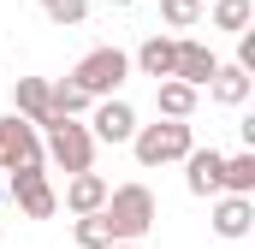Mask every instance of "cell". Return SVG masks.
Wrapping results in <instances>:
<instances>
[{"label": "cell", "instance_id": "cell-18", "mask_svg": "<svg viewBox=\"0 0 255 249\" xmlns=\"http://www.w3.org/2000/svg\"><path fill=\"white\" fill-rule=\"evenodd\" d=\"M250 18H255V0H214V30H250Z\"/></svg>", "mask_w": 255, "mask_h": 249}, {"label": "cell", "instance_id": "cell-20", "mask_svg": "<svg viewBox=\"0 0 255 249\" xmlns=\"http://www.w3.org/2000/svg\"><path fill=\"white\" fill-rule=\"evenodd\" d=\"M160 18L172 30H196L202 24V0H160Z\"/></svg>", "mask_w": 255, "mask_h": 249}, {"label": "cell", "instance_id": "cell-1", "mask_svg": "<svg viewBox=\"0 0 255 249\" xmlns=\"http://www.w3.org/2000/svg\"><path fill=\"white\" fill-rule=\"evenodd\" d=\"M101 214H107V226H113V244H119V238H125V244H142L148 226H154V190L148 184H119V190H107Z\"/></svg>", "mask_w": 255, "mask_h": 249}, {"label": "cell", "instance_id": "cell-6", "mask_svg": "<svg viewBox=\"0 0 255 249\" xmlns=\"http://www.w3.org/2000/svg\"><path fill=\"white\" fill-rule=\"evenodd\" d=\"M12 202H18L24 220H54V214H60V190L48 184L42 166H18V172H12Z\"/></svg>", "mask_w": 255, "mask_h": 249}, {"label": "cell", "instance_id": "cell-10", "mask_svg": "<svg viewBox=\"0 0 255 249\" xmlns=\"http://www.w3.org/2000/svg\"><path fill=\"white\" fill-rule=\"evenodd\" d=\"M220 172H226V154L220 148H190L184 154V184H190V196H220Z\"/></svg>", "mask_w": 255, "mask_h": 249}, {"label": "cell", "instance_id": "cell-15", "mask_svg": "<svg viewBox=\"0 0 255 249\" xmlns=\"http://www.w3.org/2000/svg\"><path fill=\"white\" fill-rule=\"evenodd\" d=\"M172 54H178V36H148V42H142V48H136V71H142V77H154V83H160V77H172Z\"/></svg>", "mask_w": 255, "mask_h": 249}, {"label": "cell", "instance_id": "cell-24", "mask_svg": "<svg viewBox=\"0 0 255 249\" xmlns=\"http://www.w3.org/2000/svg\"><path fill=\"white\" fill-rule=\"evenodd\" d=\"M42 6H48V0H42Z\"/></svg>", "mask_w": 255, "mask_h": 249}, {"label": "cell", "instance_id": "cell-21", "mask_svg": "<svg viewBox=\"0 0 255 249\" xmlns=\"http://www.w3.org/2000/svg\"><path fill=\"white\" fill-rule=\"evenodd\" d=\"M42 12H48V24L71 30V24H83V18H89V0H48Z\"/></svg>", "mask_w": 255, "mask_h": 249}, {"label": "cell", "instance_id": "cell-3", "mask_svg": "<svg viewBox=\"0 0 255 249\" xmlns=\"http://www.w3.org/2000/svg\"><path fill=\"white\" fill-rule=\"evenodd\" d=\"M42 160H54V166H65V172L95 166V136H89V124L48 119V124H42Z\"/></svg>", "mask_w": 255, "mask_h": 249}, {"label": "cell", "instance_id": "cell-17", "mask_svg": "<svg viewBox=\"0 0 255 249\" xmlns=\"http://www.w3.org/2000/svg\"><path fill=\"white\" fill-rule=\"evenodd\" d=\"M48 107H54V119H77V113H89L95 101H89L71 77H60V83H48Z\"/></svg>", "mask_w": 255, "mask_h": 249}, {"label": "cell", "instance_id": "cell-19", "mask_svg": "<svg viewBox=\"0 0 255 249\" xmlns=\"http://www.w3.org/2000/svg\"><path fill=\"white\" fill-rule=\"evenodd\" d=\"M113 244V226H107V214L95 208V214H77V249H107Z\"/></svg>", "mask_w": 255, "mask_h": 249}, {"label": "cell", "instance_id": "cell-11", "mask_svg": "<svg viewBox=\"0 0 255 249\" xmlns=\"http://www.w3.org/2000/svg\"><path fill=\"white\" fill-rule=\"evenodd\" d=\"M71 214H95L101 202H107V178L95 172V166H83V172H71L65 178V196H60Z\"/></svg>", "mask_w": 255, "mask_h": 249}, {"label": "cell", "instance_id": "cell-7", "mask_svg": "<svg viewBox=\"0 0 255 249\" xmlns=\"http://www.w3.org/2000/svg\"><path fill=\"white\" fill-rule=\"evenodd\" d=\"M208 226H214V238H226V244L250 238V232H255V196H232V190H220Z\"/></svg>", "mask_w": 255, "mask_h": 249}, {"label": "cell", "instance_id": "cell-13", "mask_svg": "<svg viewBox=\"0 0 255 249\" xmlns=\"http://www.w3.org/2000/svg\"><path fill=\"white\" fill-rule=\"evenodd\" d=\"M12 113H24L36 130L54 119V107H48V77H18V83H12Z\"/></svg>", "mask_w": 255, "mask_h": 249}, {"label": "cell", "instance_id": "cell-5", "mask_svg": "<svg viewBox=\"0 0 255 249\" xmlns=\"http://www.w3.org/2000/svg\"><path fill=\"white\" fill-rule=\"evenodd\" d=\"M18 166H42V130L24 113H6L0 119V172H18Z\"/></svg>", "mask_w": 255, "mask_h": 249}, {"label": "cell", "instance_id": "cell-12", "mask_svg": "<svg viewBox=\"0 0 255 249\" xmlns=\"http://www.w3.org/2000/svg\"><path fill=\"white\" fill-rule=\"evenodd\" d=\"M250 89H255V77H250L238 60H232V65H214V77H208V95H214L220 107H244Z\"/></svg>", "mask_w": 255, "mask_h": 249}, {"label": "cell", "instance_id": "cell-16", "mask_svg": "<svg viewBox=\"0 0 255 249\" xmlns=\"http://www.w3.org/2000/svg\"><path fill=\"white\" fill-rule=\"evenodd\" d=\"M220 190H232V196H255V148H244V154H226Z\"/></svg>", "mask_w": 255, "mask_h": 249}, {"label": "cell", "instance_id": "cell-8", "mask_svg": "<svg viewBox=\"0 0 255 249\" xmlns=\"http://www.w3.org/2000/svg\"><path fill=\"white\" fill-rule=\"evenodd\" d=\"M130 130H136V107L119 101V95H101L95 101V119H89V136L95 142H130Z\"/></svg>", "mask_w": 255, "mask_h": 249}, {"label": "cell", "instance_id": "cell-14", "mask_svg": "<svg viewBox=\"0 0 255 249\" xmlns=\"http://www.w3.org/2000/svg\"><path fill=\"white\" fill-rule=\"evenodd\" d=\"M196 101H202V89L178 83V77H160V83H154V107H160V119H190Z\"/></svg>", "mask_w": 255, "mask_h": 249}, {"label": "cell", "instance_id": "cell-9", "mask_svg": "<svg viewBox=\"0 0 255 249\" xmlns=\"http://www.w3.org/2000/svg\"><path fill=\"white\" fill-rule=\"evenodd\" d=\"M214 48L208 42H196V36H178V54H172V77L178 83H190V89H208V77H214Z\"/></svg>", "mask_w": 255, "mask_h": 249}, {"label": "cell", "instance_id": "cell-4", "mask_svg": "<svg viewBox=\"0 0 255 249\" xmlns=\"http://www.w3.org/2000/svg\"><path fill=\"white\" fill-rule=\"evenodd\" d=\"M130 77V54L119 48H95V54H83V60L71 65V83L89 95V101H101V95H119V83Z\"/></svg>", "mask_w": 255, "mask_h": 249}, {"label": "cell", "instance_id": "cell-23", "mask_svg": "<svg viewBox=\"0 0 255 249\" xmlns=\"http://www.w3.org/2000/svg\"><path fill=\"white\" fill-rule=\"evenodd\" d=\"M107 249H136V244H125V238H119V244H107Z\"/></svg>", "mask_w": 255, "mask_h": 249}, {"label": "cell", "instance_id": "cell-22", "mask_svg": "<svg viewBox=\"0 0 255 249\" xmlns=\"http://www.w3.org/2000/svg\"><path fill=\"white\" fill-rule=\"evenodd\" d=\"M238 65L255 77V36H250V30H238Z\"/></svg>", "mask_w": 255, "mask_h": 249}, {"label": "cell", "instance_id": "cell-2", "mask_svg": "<svg viewBox=\"0 0 255 249\" xmlns=\"http://www.w3.org/2000/svg\"><path fill=\"white\" fill-rule=\"evenodd\" d=\"M130 148H136V166H166V160H184L196 148V130H190V119L136 124V130H130Z\"/></svg>", "mask_w": 255, "mask_h": 249}]
</instances>
